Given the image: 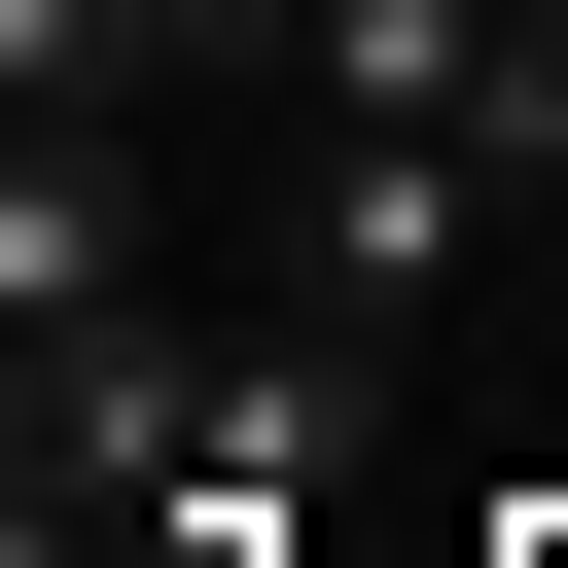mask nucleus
I'll return each mask as SVG.
<instances>
[{"mask_svg":"<svg viewBox=\"0 0 568 568\" xmlns=\"http://www.w3.org/2000/svg\"><path fill=\"white\" fill-rule=\"evenodd\" d=\"M142 284H178L142 106H0V355H71V320H142Z\"/></svg>","mask_w":568,"mask_h":568,"instance_id":"f03ea898","label":"nucleus"},{"mask_svg":"<svg viewBox=\"0 0 568 568\" xmlns=\"http://www.w3.org/2000/svg\"><path fill=\"white\" fill-rule=\"evenodd\" d=\"M497 568H568V497H497Z\"/></svg>","mask_w":568,"mask_h":568,"instance_id":"7ed1b4c3","label":"nucleus"},{"mask_svg":"<svg viewBox=\"0 0 568 568\" xmlns=\"http://www.w3.org/2000/svg\"><path fill=\"white\" fill-rule=\"evenodd\" d=\"M497 213H532L497 142H320V248H284V320H320V355L390 390V355H426V320L497 284Z\"/></svg>","mask_w":568,"mask_h":568,"instance_id":"f257e3e1","label":"nucleus"}]
</instances>
